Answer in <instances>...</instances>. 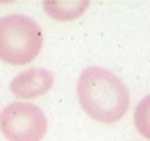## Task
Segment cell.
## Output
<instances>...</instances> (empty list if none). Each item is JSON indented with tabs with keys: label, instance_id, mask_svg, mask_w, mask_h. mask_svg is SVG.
Masks as SVG:
<instances>
[{
	"label": "cell",
	"instance_id": "obj_1",
	"mask_svg": "<svg viewBox=\"0 0 150 141\" xmlns=\"http://www.w3.org/2000/svg\"><path fill=\"white\" fill-rule=\"evenodd\" d=\"M77 97L82 110L92 119L106 125L119 121L130 105V95L125 83L99 66H90L81 73Z\"/></svg>",
	"mask_w": 150,
	"mask_h": 141
},
{
	"label": "cell",
	"instance_id": "obj_2",
	"mask_svg": "<svg viewBox=\"0 0 150 141\" xmlns=\"http://www.w3.org/2000/svg\"><path fill=\"white\" fill-rule=\"evenodd\" d=\"M42 31L26 15H6L0 18V59L7 64H28L40 53Z\"/></svg>",
	"mask_w": 150,
	"mask_h": 141
},
{
	"label": "cell",
	"instance_id": "obj_4",
	"mask_svg": "<svg viewBox=\"0 0 150 141\" xmlns=\"http://www.w3.org/2000/svg\"><path fill=\"white\" fill-rule=\"evenodd\" d=\"M53 86V73L44 68H29L17 73L11 81V92L18 99H33L40 97Z\"/></svg>",
	"mask_w": 150,
	"mask_h": 141
},
{
	"label": "cell",
	"instance_id": "obj_5",
	"mask_svg": "<svg viewBox=\"0 0 150 141\" xmlns=\"http://www.w3.org/2000/svg\"><path fill=\"white\" fill-rule=\"evenodd\" d=\"M88 7V2L84 0H61V2H46L44 9L55 20H73L79 18L84 9Z\"/></svg>",
	"mask_w": 150,
	"mask_h": 141
},
{
	"label": "cell",
	"instance_id": "obj_6",
	"mask_svg": "<svg viewBox=\"0 0 150 141\" xmlns=\"http://www.w3.org/2000/svg\"><path fill=\"white\" fill-rule=\"evenodd\" d=\"M134 125L143 137L150 139V94L139 101L134 112Z\"/></svg>",
	"mask_w": 150,
	"mask_h": 141
},
{
	"label": "cell",
	"instance_id": "obj_3",
	"mask_svg": "<svg viewBox=\"0 0 150 141\" xmlns=\"http://www.w3.org/2000/svg\"><path fill=\"white\" fill-rule=\"evenodd\" d=\"M0 128L7 141H42L48 130V119L31 103H11L2 110Z\"/></svg>",
	"mask_w": 150,
	"mask_h": 141
}]
</instances>
